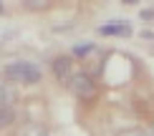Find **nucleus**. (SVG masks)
I'll list each match as a JSON object with an SVG mask.
<instances>
[{
    "label": "nucleus",
    "mask_w": 154,
    "mask_h": 136,
    "mask_svg": "<svg viewBox=\"0 0 154 136\" xmlns=\"http://www.w3.org/2000/svg\"><path fill=\"white\" fill-rule=\"evenodd\" d=\"M5 78H10L13 83H38L43 78V73L30 61H13L5 66Z\"/></svg>",
    "instance_id": "f257e3e1"
},
{
    "label": "nucleus",
    "mask_w": 154,
    "mask_h": 136,
    "mask_svg": "<svg viewBox=\"0 0 154 136\" xmlns=\"http://www.w3.org/2000/svg\"><path fill=\"white\" fill-rule=\"evenodd\" d=\"M68 88L83 101H91L96 96V86H94V81L88 78L86 73H71L68 76Z\"/></svg>",
    "instance_id": "f03ea898"
},
{
    "label": "nucleus",
    "mask_w": 154,
    "mask_h": 136,
    "mask_svg": "<svg viewBox=\"0 0 154 136\" xmlns=\"http://www.w3.org/2000/svg\"><path fill=\"white\" fill-rule=\"evenodd\" d=\"M18 93H15V83L5 76H0V108H10L15 103Z\"/></svg>",
    "instance_id": "7ed1b4c3"
},
{
    "label": "nucleus",
    "mask_w": 154,
    "mask_h": 136,
    "mask_svg": "<svg viewBox=\"0 0 154 136\" xmlns=\"http://www.w3.org/2000/svg\"><path fill=\"white\" fill-rule=\"evenodd\" d=\"M99 30L104 35H129L131 33V25L124 23V20H116V23H104Z\"/></svg>",
    "instance_id": "20e7f679"
},
{
    "label": "nucleus",
    "mask_w": 154,
    "mask_h": 136,
    "mask_svg": "<svg viewBox=\"0 0 154 136\" xmlns=\"http://www.w3.org/2000/svg\"><path fill=\"white\" fill-rule=\"evenodd\" d=\"M15 136H48V134H46V128L38 126V124H23Z\"/></svg>",
    "instance_id": "39448f33"
},
{
    "label": "nucleus",
    "mask_w": 154,
    "mask_h": 136,
    "mask_svg": "<svg viewBox=\"0 0 154 136\" xmlns=\"http://www.w3.org/2000/svg\"><path fill=\"white\" fill-rule=\"evenodd\" d=\"M13 119H15V113H13L10 108H0V128H3V126H8Z\"/></svg>",
    "instance_id": "423d86ee"
},
{
    "label": "nucleus",
    "mask_w": 154,
    "mask_h": 136,
    "mask_svg": "<svg viewBox=\"0 0 154 136\" xmlns=\"http://www.w3.org/2000/svg\"><path fill=\"white\" fill-rule=\"evenodd\" d=\"M25 8H30V10H43V8H48V3H25Z\"/></svg>",
    "instance_id": "0eeeda50"
},
{
    "label": "nucleus",
    "mask_w": 154,
    "mask_h": 136,
    "mask_svg": "<svg viewBox=\"0 0 154 136\" xmlns=\"http://www.w3.org/2000/svg\"><path fill=\"white\" fill-rule=\"evenodd\" d=\"M134 136H154V134H134Z\"/></svg>",
    "instance_id": "6e6552de"
},
{
    "label": "nucleus",
    "mask_w": 154,
    "mask_h": 136,
    "mask_svg": "<svg viewBox=\"0 0 154 136\" xmlns=\"http://www.w3.org/2000/svg\"><path fill=\"white\" fill-rule=\"evenodd\" d=\"M152 134H154V128H152Z\"/></svg>",
    "instance_id": "1a4fd4ad"
}]
</instances>
